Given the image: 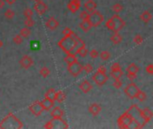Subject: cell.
I'll return each mask as SVG.
<instances>
[{"instance_id": "1", "label": "cell", "mask_w": 153, "mask_h": 129, "mask_svg": "<svg viewBox=\"0 0 153 129\" xmlns=\"http://www.w3.org/2000/svg\"><path fill=\"white\" fill-rule=\"evenodd\" d=\"M60 49L66 54H74L77 55L79 49L85 46V42L80 39L76 34L72 36H65L58 42Z\"/></svg>"}, {"instance_id": "2", "label": "cell", "mask_w": 153, "mask_h": 129, "mask_svg": "<svg viewBox=\"0 0 153 129\" xmlns=\"http://www.w3.org/2000/svg\"><path fill=\"white\" fill-rule=\"evenodd\" d=\"M23 123L12 113L8 114L1 122H0V128L11 129V128H22Z\"/></svg>"}, {"instance_id": "3", "label": "cell", "mask_w": 153, "mask_h": 129, "mask_svg": "<svg viewBox=\"0 0 153 129\" xmlns=\"http://www.w3.org/2000/svg\"><path fill=\"white\" fill-rule=\"evenodd\" d=\"M124 25H125V22L119 15H117V14L114 15L106 23V27L108 30L113 31L114 32H118L124 27Z\"/></svg>"}, {"instance_id": "4", "label": "cell", "mask_w": 153, "mask_h": 129, "mask_svg": "<svg viewBox=\"0 0 153 129\" xmlns=\"http://www.w3.org/2000/svg\"><path fill=\"white\" fill-rule=\"evenodd\" d=\"M133 122H134L133 117L127 111H125L123 115H121L117 119V124L120 128H126V129L132 128Z\"/></svg>"}, {"instance_id": "5", "label": "cell", "mask_w": 153, "mask_h": 129, "mask_svg": "<svg viewBox=\"0 0 153 129\" xmlns=\"http://www.w3.org/2000/svg\"><path fill=\"white\" fill-rule=\"evenodd\" d=\"M44 128H48V129L64 128V129H66V128H68V124L64 119H62V117H53V119L49 121L44 125Z\"/></svg>"}, {"instance_id": "6", "label": "cell", "mask_w": 153, "mask_h": 129, "mask_svg": "<svg viewBox=\"0 0 153 129\" xmlns=\"http://www.w3.org/2000/svg\"><path fill=\"white\" fill-rule=\"evenodd\" d=\"M88 20L90 23L92 27H98L103 23L104 17H103V15H101L100 12H99L97 10H94L93 12H91L90 14V16H89Z\"/></svg>"}, {"instance_id": "7", "label": "cell", "mask_w": 153, "mask_h": 129, "mask_svg": "<svg viewBox=\"0 0 153 129\" xmlns=\"http://www.w3.org/2000/svg\"><path fill=\"white\" fill-rule=\"evenodd\" d=\"M140 91V90L139 89V87L133 83H131L127 84L126 87L124 89V94L127 97H129L130 99H136V96H137V94H138V92Z\"/></svg>"}, {"instance_id": "8", "label": "cell", "mask_w": 153, "mask_h": 129, "mask_svg": "<svg viewBox=\"0 0 153 129\" xmlns=\"http://www.w3.org/2000/svg\"><path fill=\"white\" fill-rule=\"evenodd\" d=\"M67 70H68V72L70 73L71 75H73L74 77H77L82 72V66L77 60V61L72 63V64L67 65Z\"/></svg>"}, {"instance_id": "9", "label": "cell", "mask_w": 153, "mask_h": 129, "mask_svg": "<svg viewBox=\"0 0 153 129\" xmlns=\"http://www.w3.org/2000/svg\"><path fill=\"white\" fill-rule=\"evenodd\" d=\"M92 80L93 82L98 85V86H102L104 85L107 80H108V76L106 74V73H101L97 71L93 75H92Z\"/></svg>"}, {"instance_id": "10", "label": "cell", "mask_w": 153, "mask_h": 129, "mask_svg": "<svg viewBox=\"0 0 153 129\" xmlns=\"http://www.w3.org/2000/svg\"><path fill=\"white\" fill-rule=\"evenodd\" d=\"M30 111L36 116H39L42 114V112L44 111L43 107L40 103V101H36L34 103H32L30 107H29Z\"/></svg>"}, {"instance_id": "11", "label": "cell", "mask_w": 153, "mask_h": 129, "mask_svg": "<svg viewBox=\"0 0 153 129\" xmlns=\"http://www.w3.org/2000/svg\"><path fill=\"white\" fill-rule=\"evenodd\" d=\"M19 63H20V66H21L23 68L28 69V68H30V67L33 65V59L32 58V57H30V56H28V55H25V56H24V57L20 59Z\"/></svg>"}, {"instance_id": "12", "label": "cell", "mask_w": 153, "mask_h": 129, "mask_svg": "<svg viewBox=\"0 0 153 129\" xmlns=\"http://www.w3.org/2000/svg\"><path fill=\"white\" fill-rule=\"evenodd\" d=\"M33 7H34V10H35L39 15H44V14L46 13V11L48 10V6H47L44 2H42L41 0H40V1L35 2Z\"/></svg>"}, {"instance_id": "13", "label": "cell", "mask_w": 153, "mask_h": 129, "mask_svg": "<svg viewBox=\"0 0 153 129\" xmlns=\"http://www.w3.org/2000/svg\"><path fill=\"white\" fill-rule=\"evenodd\" d=\"M81 7V0H70V2L67 5V8L72 13H76Z\"/></svg>"}, {"instance_id": "14", "label": "cell", "mask_w": 153, "mask_h": 129, "mask_svg": "<svg viewBox=\"0 0 153 129\" xmlns=\"http://www.w3.org/2000/svg\"><path fill=\"white\" fill-rule=\"evenodd\" d=\"M140 115H141V117L143 118V120L146 124L149 123L153 116V113L149 108H146L144 109H140Z\"/></svg>"}, {"instance_id": "15", "label": "cell", "mask_w": 153, "mask_h": 129, "mask_svg": "<svg viewBox=\"0 0 153 129\" xmlns=\"http://www.w3.org/2000/svg\"><path fill=\"white\" fill-rule=\"evenodd\" d=\"M59 24L58 22L54 18V17H50L47 22H46V27L49 28L51 31H55L57 27H58Z\"/></svg>"}, {"instance_id": "16", "label": "cell", "mask_w": 153, "mask_h": 129, "mask_svg": "<svg viewBox=\"0 0 153 129\" xmlns=\"http://www.w3.org/2000/svg\"><path fill=\"white\" fill-rule=\"evenodd\" d=\"M89 112L92 115V116H98L99 114V112L101 111V107L98 104V103H92L90 107H89Z\"/></svg>"}, {"instance_id": "17", "label": "cell", "mask_w": 153, "mask_h": 129, "mask_svg": "<svg viewBox=\"0 0 153 129\" xmlns=\"http://www.w3.org/2000/svg\"><path fill=\"white\" fill-rule=\"evenodd\" d=\"M84 8L86 9L87 12L91 13L94 10H96V8H97V3L94 1V0H87L86 3L84 4Z\"/></svg>"}, {"instance_id": "18", "label": "cell", "mask_w": 153, "mask_h": 129, "mask_svg": "<svg viewBox=\"0 0 153 129\" xmlns=\"http://www.w3.org/2000/svg\"><path fill=\"white\" fill-rule=\"evenodd\" d=\"M80 89H81V91H82L83 93H88L90 91H91L92 85H91V83H90L89 81L84 80V81L80 84Z\"/></svg>"}, {"instance_id": "19", "label": "cell", "mask_w": 153, "mask_h": 129, "mask_svg": "<svg viewBox=\"0 0 153 129\" xmlns=\"http://www.w3.org/2000/svg\"><path fill=\"white\" fill-rule=\"evenodd\" d=\"M40 103H41L44 110H50L53 108V106H54V101L49 100V99H48V98H45L43 100L40 101Z\"/></svg>"}, {"instance_id": "20", "label": "cell", "mask_w": 153, "mask_h": 129, "mask_svg": "<svg viewBox=\"0 0 153 129\" xmlns=\"http://www.w3.org/2000/svg\"><path fill=\"white\" fill-rule=\"evenodd\" d=\"M50 115L52 117H62L64 116V110L59 107H56L50 111Z\"/></svg>"}, {"instance_id": "21", "label": "cell", "mask_w": 153, "mask_h": 129, "mask_svg": "<svg viewBox=\"0 0 153 129\" xmlns=\"http://www.w3.org/2000/svg\"><path fill=\"white\" fill-rule=\"evenodd\" d=\"M110 41L115 45H118L122 42L123 39H122V36L119 34V32H114V34L110 37Z\"/></svg>"}, {"instance_id": "22", "label": "cell", "mask_w": 153, "mask_h": 129, "mask_svg": "<svg viewBox=\"0 0 153 129\" xmlns=\"http://www.w3.org/2000/svg\"><path fill=\"white\" fill-rule=\"evenodd\" d=\"M151 17H152V15H151V14H150L149 11H144V12L140 15V19L143 23H145V24H148V23L151 20Z\"/></svg>"}, {"instance_id": "23", "label": "cell", "mask_w": 153, "mask_h": 129, "mask_svg": "<svg viewBox=\"0 0 153 129\" xmlns=\"http://www.w3.org/2000/svg\"><path fill=\"white\" fill-rule=\"evenodd\" d=\"M80 27H81V29L83 31V32H89L90 29H91V24H90V23L89 22V20H83L81 24H80Z\"/></svg>"}, {"instance_id": "24", "label": "cell", "mask_w": 153, "mask_h": 129, "mask_svg": "<svg viewBox=\"0 0 153 129\" xmlns=\"http://www.w3.org/2000/svg\"><path fill=\"white\" fill-rule=\"evenodd\" d=\"M75 61H77V58H76V55H74V54L69 53V54H67V56L65 57V62L67 65L72 64V63H74V62H75Z\"/></svg>"}, {"instance_id": "25", "label": "cell", "mask_w": 153, "mask_h": 129, "mask_svg": "<svg viewBox=\"0 0 153 129\" xmlns=\"http://www.w3.org/2000/svg\"><path fill=\"white\" fill-rule=\"evenodd\" d=\"M45 98H48V99H49V100L55 101V100H56V91H55L53 88L49 89V90L45 93Z\"/></svg>"}, {"instance_id": "26", "label": "cell", "mask_w": 153, "mask_h": 129, "mask_svg": "<svg viewBox=\"0 0 153 129\" xmlns=\"http://www.w3.org/2000/svg\"><path fill=\"white\" fill-rule=\"evenodd\" d=\"M65 100V94L62 91H56V100L59 103L64 102Z\"/></svg>"}, {"instance_id": "27", "label": "cell", "mask_w": 153, "mask_h": 129, "mask_svg": "<svg viewBox=\"0 0 153 129\" xmlns=\"http://www.w3.org/2000/svg\"><path fill=\"white\" fill-rule=\"evenodd\" d=\"M127 73H132V74H137L139 72V67L137 66L136 64L132 63L128 66L127 69H126Z\"/></svg>"}, {"instance_id": "28", "label": "cell", "mask_w": 153, "mask_h": 129, "mask_svg": "<svg viewBox=\"0 0 153 129\" xmlns=\"http://www.w3.org/2000/svg\"><path fill=\"white\" fill-rule=\"evenodd\" d=\"M110 75H111L114 79H120V78L123 76V71H122V69L111 71V72H110Z\"/></svg>"}, {"instance_id": "29", "label": "cell", "mask_w": 153, "mask_h": 129, "mask_svg": "<svg viewBox=\"0 0 153 129\" xmlns=\"http://www.w3.org/2000/svg\"><path fill=\"white\" fill-rule=\"evenodd\" d=\"M99 56L100 57L101 60H103V61H107V60H108L111 57V54L108 51H107V50L102 51L100 54H99Z\"/></svg>"}, {"instance_id": "30", "label": "cell", "mask_w": 153, "mask_h": 129, "mask_svg": "<svg viewBox=\"0 0 153 129\" xmlns=\"http://www.w3.org/2000/svg\"><path fill=\"white\" fill-rule=\"evenodd\" d=\"M30 34H31V31H30V29L29 28H27V27H25V28H23L21 31H20V35L23 37V38H28L29 36H30Z\"/></svg>"}, {"instance_id": "31", "label": "cell", "mask_w": 153, "mask_h": 129, "mask_svg": "<svg viewBox=\"0 0 153 129\" xmlns=\"http://www.w3.org/2000/svg\"><path fill=\"white\" fill-rule=\"evenodd\" d=\"M40 75H41L42 77L46 78V77H48V76L49 75V74H50V70H49L48 67L43 66V67L40 70Z\"/></svg>"}, {"instance_id": "32", "label": "cell", "mask_w": 153, "mask_h": 129, "mask_svg": "<svg viewBox=\"0 0 153 129\" xmlns=\"http://www.w3.org/2000/svg\"><path fill=\"white\" fill-rule=\"evenodd\" d=\"M136 99H137V100H139V101L143 102V101L147 99V95H146V93H145L144 91H140L138 92L137 96H136Z\"/></svg>"}, {"instance_id": "33", "label": "cell", "mask_w": 153, "mask_h": 129, "mask_svg": "<svg viewBox=\"0 0 153 129\" xmlns=\"http://www.w3.org/2000/svg\"><path fill=\"white\" fill-rule=\"evenodd\" d=\"M87 54H88V49H86V46L82 47V48L79 49L78 53H77V55H79V56L82 57H85L87 56Z\"/></svg>"}, {"instance_id": "34", "label": "cell", "mask_w": 153, "mask_h": 129, "mask_svg": "<svg viewBox=\"0 0 153 129\" xmlns=\"http://www.w3.org/2000/svg\"><path fill=\"white\" fill-rule=\"evenodd\" d=\"M112 10H113L115 14H118V13H120V12L123 10V6L120 5V4H118V3H116V4H115V5L112 7Z\"/></svg>"}, {"instance_id": "35", "label": "cell", "mask_w": 153, "mask_h": 129, "mask_svg": "<svg viewBox=\"0 0 153 129\" xmlns=\"http://www.w3.org/2000/svg\"><path fill=\"white\" fill-rule=\"evenodd\" d=\"M4 15L6 16V18L11 20V19H13V18L15 17V12H14L13 10H11V9H7V10L5 12V15Z\"/></svg>"}, {"instance_id": "36", "label": "cell", "mask_w": 153, "mask_h": 129, "mask_svg": "<svg viewBox=\"0 0 153 129\" xmlns=\"http://www.w3.org/2000/svg\"><path fill=\"white\" fill-rule=\"evenodd\" d=\"M24 24L27 28H31V27L34 26L35 22L32 20V18H26V20L24 21Z\"/></svg>"}, {"instance_id": "37", "label": "cell", "mask_w": 153, "mask_h": 129, "mask_svg": "<svg viewBox=\"0 0 153 129\" xmlns=\"http://www.w3.org/2000/svg\"><path fill=\"white\" fill-rule=\"evenodd\" d=\"M23 41H24V39H23V37H22L20 34H19V35L15 36V37H14V39H13L14 43H15V44H16V45H20V44H22V43H23Z\"/></svg>"}, {"instance_id": "38", "label": "cell", "mask_w": 153, "mask_h": 129, "mask_svg": "<svg viewBox=\"0 0 153 129\" xmlns=\"http://www.w3.org/2000/svg\"><path fill=\"white\" fill-rule=\"evenodd\" d=\"M24 15L26 17V18H32L33 16V11L30 8H26L24 12Z\"/></svg>"}, {"instance_id": "39", "label": "cell", "mask_w": 153, "mask_h": 129, "mask_svg": "<svg viewBox=\"0 0 153 129\" xmlns=\"http://www.w3.org/2000/svg\"><path fill=\"white\" fill-rule=\"evenodd\" d=\"M133 42L136 44V45H140L142 42H143V38L140 36V35H136L134 38H133Z\"/></svg>"}, {"instance_id": "40", "label": "cell", "mask_w": 153, "mask_h": 129, "mask_svg": "<svg viewBox=\"0 0 153 129\" xmlns=\"http://www.w3.org/2000/svg\"><path fill=\"white\" fill-rule=\"evenodd\" d=\"M82 70H84L87 74H90L93 71V66L90 64H86L85 66H82Z\"/></svg>"}, {"instance_id": "41", "label": "cell", "mask_w": 153, "mask_h": 129, "mask_svg": "<svg viewBox=\"0 0 153 129\" xmlns=\"http://www.w3.org/2000/svg\"><path fill=\"white\" fill-rule=\"evenodd\" d=\"M89 16H90V13L87 12L86 10L85 11H82L81 14H80V18L83 21V20H88L89 19Z\"/></svg>"}, {"instance_id": "42", "label": "cell", "mask_w": 153, "mask_h": 129, "mask_svg": "<svg viewBox=\"0 0 153 129\" xmlns=\"http://www.w3.org/2000/svg\"><path fill=\"white\" fill-rule=\"evenodd\" d=\"M63 34L65 36H72V35H74L75 33L70 28H65L64 31H63Z\"/></svg>"}, {"instance_id": "43", "label": "cell", "mask_w": 153, "mask_h": 129, "mask_svg": "<svg viewBox=\"0 0 153 129\" xmlns=\"http://www.w3.org/2000/svg\"><path fill=\"white\" fill-rule=\"evenodd\" d=\"M123 85V83L121 82L120 79H115V82L113 83V86L115 88V89H120Z\"/></svg>"}, {"instance_id": "44", "label": "cell", "mask_w": 153, "mask_h": 129, "mask_svg": "<svg viewBox=\"0 0 153 129\" xmlns=\"http://www.w3.org/2000/svg\"><path fill=\"white\" fill-rule=\"evenodd\" d=\"M90 56L91 58H97V57H99V52H98V50H96V49L90 50Z\"/></svg>"}, {"instance_id": "45", "label": "cell", "mask_w": 153, "mask_h": 129, "mask_svg": "<svg viewBox=\"0 0 153 129\" xmlns=\"http://www.w3.org/2000/svg\"><path fill=\"white\" fill-rule=\"evenodd\" d=\"M126 76H127V78H128L131 82H132L133 80H135V79H136V77H137V74L127 73V74H126Z\"/></svg>"}, {"instance_id": "46", "label": "cell", "mask_w": 153, "mask_h": 129, "mask_svg": "<svg viewBox=\"0 0 153 129\" xmlns=\"http://www.w3.org/2000/svg\"><path fill=\"white\" fill-rule=\"evenodd\" d=\"M146 72L149 74H153V65L152 64H149L146 66Z\"/></svg>"}, {"instance_id": "47", "label": "cell", "mask_w": 153, "mask_h": 129, "mask_svg": "<svg viewBox=\"0 0 153 129\" xmlns=\"http://www.w3.org/2000/svg\"><path fill=\"white\" fill-rule=\"evenodd\" d=\"M121 69V66L118 63H113L112 66H111V71H114V70H120Z\"/></svg>"}, {"instance_id": "48", "label": "cell", "mask_w": 153, "mask_h": 129, "mask_svg": "<svg viewBox=\"0 0 153 129\" xmlns=\"http://www.w3.org/2000/svg\"><path fill=\"white\" fill-rule=\"evenodd\" d=\"M97 71L101 72V73H107V68H106L104 66H100L98 68V70H97Z\"/></svg>"}, {"instance_id": "49", "label": "cell", "mask_w": 153, "mask_h": 129, "mask_svg": "<svg viewBox=\"0 0 153 129\" xmlns=\"http://www.w3.org/2000/svg\"><path fill=\"white\" fill-rule=\"evenodd\" d=\"M4 1L7 3V4H8V5H13V4H15V1H16V0H4Z\"/></svg>"}, {"instance_id": "50", "label": "cell", "mask_w": 153, "mask_h": 129, "mask_svg": "<svg viewBox=\"0 0 153 129\" xmlns=\"http://www.w3.org/2000/svg\"><path fill=\"white\" fill-rule=\"evenodd\" d=\"M5 6V1L4 0H0V8H2Z\"/></svg>"}, {"instance_id": "51", "label": "cell", "mask_w": 153, "mask_h": 129, "mask_svg": "<svg viewBox=\"0 0 153 129\" xmlns=\"http://www.w3.org/2000/svg\"><path fill=\"white\" fill-rule=\"evenodd\" d=\"M3 46V42H2V41L1 40H0V48H1Z\"/></svg>"}, {"instance_id": "52", "label": "cell", "mask_w": 153, "mask_h": 129, "mask_svg": "<svg viewBox=\"0 0 153 129\" xmlns=\"http://www.w3.org/2000/svg\"><path fill=\"white\" fill-rule=\"evenodd\" d=\"M34 1H35V2H37V1H40V0H34Z\"/></svg>"}]
</instances>
